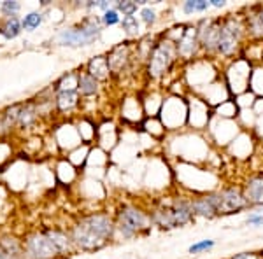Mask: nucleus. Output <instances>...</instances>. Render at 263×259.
<instances>
[{
    "mask_svg": "<svg viewBox=\"0 0 263 259\" xmlns=\"http://www.w3.org/2000/svg\"><path fill=\"white\" fill-rule=\"evenodd\" d=\"M181 9L184 14L192 16L195 12H205L207 9H211L209 0H188L181 6Z\"/></svg>",
    "mask_w": 263,
    "mask_h": 259,
    "instance_id": "obj_17",
    "label": "nucleus"
},
{
    "mask_svg": "<svg viewBox=\"0 0 263 259\" xmlns=\"http://www.w3.org/2000/svg\"><path fill=\"white\" fill-rule=\"evenodd\" d=\"M149 219L142 210H139L137 207L126 205L118 212V221H116V229L121 233V236L125 238H132L137 233H141L142 229L147 228Z\"/></svg>",
    "mask_w": 263,
    "mask_h": 259,
    "instance_id": "obj_3",
    "label": "nucleus"
},
{
    "mask_svg": "<svg viewBox=\"0 0 263 259\" xmlns=\"http://www.w3.org/2000/svg\"><path fill=\"white\" fill-rule=\"evenodd\" d=\"M114 9L118 12H123V16H134L139 9V4L137 2H118Z\"/></svg>",
    "mask_w": 263,
    "mask_h": 259,
    "instance_id": "obj_20",
    "label": "nucleus"
},
{
    "mask_svg": "<svg viewBox=\"0 0 263 259\" xmlns=\"http://www.w3.org/2000/svg\"><path fill=\"white\" fill-rule=\"evenodd\" d=\"M214 245H216L214 240H198V242H195L193 245H190L188 252L190 254H200V252H205V250L213 249Z\"/></svg>",
    "mask_w": 263,
    "mask_h": 259,
    "instance_id": "obj_19",
    "label": "nucleus"
},
{
    "mask_svg": "<svg viewBox=\"0 0 263 259\" xmlns=\"http://www.w3.org/2000/svg\"><path fill=\"white\" fill-rule=\"evenodd\" d=\"M116 224L105 214H93L79 221L72 229V244L83 250H95L107 244L112 236Z\"/></svg>",
    "mask_w": 263,
    "mask_h": 259,
    "instance_id": "obj_1",
    "label": "nucleus"
},
{
    "mask_svg": "<svg viewBox=\"0 0 263 259\" xmlns=\"http://www.w3.org/2000/svg\"><path fill=\"white\" fill-rule=\"evenodd\" d=\"M0 259H16L14 256H11V254H7L6 250L0 247Z\"/></svg>",
    "mask_w": 263,
    "mask_h": 259,
    "instance_id": "obj_27",
    "label": "nucleus"
},
{
    "mask_svg": "<svg viewBox=\"0 0 263 259\" xmlns=\"http://www.w3.org/2000/svg\"><path fill=\"white\" fill-rule=\"evenodd\" d=\"M172 214V221H174V226L181 228L190 224L195 219V212H193V205H192V200H186V198H177L168 205Z\"/></svg>",
    "mask_w": 263,
    "mask_h": 259,
    "instance_id": "obj_9",
    "label": "nucleus"
},
{
    "mask_svg": "<svg viewBox=\"0 0 263 259\" xmlns=\"http://www.w3.org/2000/svg\"><path fill=\"white\" fill-rule=\"evenodd\" d=\"M246 223L249 226H263V212L261 210H256V212H251L246 219Z\"/></svg>",
    "mask_w": 263,
    "mask_h": 259,
    "instance_id": "obj_23",
    "label": "nucleus"
},
{
    "mask_svg": "<svg viewBox=\"0 0 263 259\" xmlns=\"http://www.w3.org/2000/svg\"><path fill=\"white\" fill-rule=\"evenodd\" d=\"M121 27H123V30H125L126 35H137L139 33V19L135 18V16H125L121 21Z\"/></svg>",
    "mask_w": 263,
    "mask_h": 259,
    "instance_id": "obj_18",
    "label": "nucleus"
},
{
    "mask_svg": "<svg viewBox=\"0 0 263 259\" xmlns=\"http://www.w3.org/2000/svg\"><path fill=\"white\" fill-rule=\"evenodd\" d=\"M41 14L39 12H30L28 16H25L23 19V28H27V30H33V28H37L41 25Z\"/></svg>",
    "mask_w": 263,
    "mask_h": 259,
    "instance_id": "obj_21",
    "label": "nucleus"
},
{
    "mask_svg": "<svg viewBox=\"0 0 263 259\" xmlns=\"http://www.w3.org/2000/svg\"><path fill=\"white\" fill-rule=\"evenodd\" d=\"M100 23L97 18L86 19L81 27L78 28H67L62 30L58 35V42L63 46H88L99 37Z\"/></svg>",
    "mask_w": 263,
    "mask_h": 259,
    "instance_id": "obj_4",
    "label": "nucleus"
},
{
    "mask_svg": "<svg viewBox=\"0 0 263 259\" xmlns=\"http://www.w3.org/2000/svg\"><path fill=\"white\" fill-rule=\"evenodd\" d=\"M46 235L49 236V240L53 242L54 249L58 250V254H65L70 250V244H72V238L65 235L62 231H48Z\"/></svg>",
    "mask_w": 263,
    "mask_h": 259,
    "instance_id": "obj_13",
    "label": "nucleus"
},
{
    "mask_svg": "<svg viewBox=\"0 0 263 259\" xmlns=\"http://www.w3.org/2000/svg\"><path fill=\"white\" fill-rule=\"evenodd\" d=\"M18 9H20L18 2H4L2 4V11L4 12H11V16H12V12H16Z\"/></svg>",
    "mask_w": 263,
    "mask_h": 259,
    "instance_id": "obj_25",
    "label": "nucleus"
},
{
    "mask_svg": "<svg viewBox=\"0 0 263 259\" xmlns=\"http://www.w3.org/2000/svg\"><path fill=\"white\" fill-rule=\"evenodd\" d=\"M248 32H251L253 35L263 37V6H258L251 14L248 16V25H246Z\"/></svg>",
    "mask_w": 263,
    "mask_h": 259,
    "instance_id": "obj_11",
    "label": "nucleus"
},
{
    "mask_svg": "<svg viewBox=\"0 0 263 259\" xmlns=\"http://www.w3.org/2000/svg\"><path fill=\"white\" fill-rule=\"evenodd\" d=\"M211 7H216V9H223L224 6H227V2L224 0H209Z\"/></svg>",
    "mask_w": 263,
    "mask_h": 259,
    "instance_id": "obj_26",
    "label": "nucleus"
},
{
    "mask_svg": "<svg viewBox=\"0 0 263 259\" xmlns=\"http://www.w3.org/2000/svg\"><path fill=\"white\" fill-rule=\"evenodd\" d=\"M244 196L249 205L263 207V175H254L244 184Z\"/></svg>",
    "mask_w": 263,
    "mask_h": 259,
    "instance_id": "obj_10",
    "label": "nucleus"
},
{
    "mask_svg": "<svg viewBox=\"0 0 263 259\" xmlns=\"http://www.w3.org/2000/svg\"><path fill=\"white\" fill-rule=\"evenodd\" d=\"M218 193H219V214L221 215L239 214V212H242L249 207L242 189L224 188L221 191H218Z\"/></svg>",
    "mask_w": 263,
    "mask_h": 259,
    "instance_id": "obj_6",
    "label": "nucleus"
},
{
    "mask_svg": "<svg viewBox=\"0 0 263 259\" xmlns=\"http://www.w3.org/2000/svg\"><path fill=\"white\" fill-rule=\"evenodd\" d=\"M177 56V44L171 41L158 42L151 53L149 60V75L151 77H160L172 67L174 60Z\"/></svg>",
    "mask_w": 263,
    "mask_h": 259,
    "instance_id": "obj_5",
    "label": "nucleus"
},
{
    "mask_svg": "<svg viewBox=\"0 0 263 259\" xmlns=\"http://www.w3.org/2000/svg\"><path fill=\"white\" fill-rule=\"evenodd\" d=\"M193 205V212L195 217H205V219H213L218 217L219 214V193L214 191V193H205L203 196L193 198L192 200Z\"/></svg>",
    "mask_w": 263,
    "mask_h": 259,
    "instance_id": "obj_8",
    "label": "nucleus"
},
{
    "mask_svg": "<svg viewBox=\"0 0 263 259\" xmlns=\"http://www.w3.org/2000/svg\"><path fill=\"white\" fill-rule=\"evenodd\" d=\"M141 18L147 27H151V25L156 21V12L153 9H149V7H144V9L141 11Z\"/></svg>",
    "mask_w": 263,
    "mask_h": 259,
    "instance_id": "obj_24",
    "label": "nucleus"
},
{
    "mask_svg": "<svg viewBox=\"0 0 263 259\" xmlns=\"http://www.w3.org/2000/svg\"><path fill=\"white\" fill-rule=\"evenodd\" d=\"M57 104H58V109L60 110H70L72 107L78 105V93L74 90L72 91H60L57 96Z\"/></svg>",
    "mask_w": 263,
    "mask_h": 259,
    "instance_id": "obj_15",
    "label": "nucleus"
},
{
    "mask_svg": "<svg viewBox=\"0 0 263 259\" xmlns=\"http://www.w3.org/2000/svg\"><path fill=\"white\" fill-rule=\"evenodd\" d=\"M78 88L83 95L90 96L99 91V83H97V79L91 77L90 74H83V75H79V79H78Z\"/></svg>",
    "mask_w": 263,
    "mask_h": 259,
    "instance_id": "obj_14",
    "label": "nucleus"
},
{
    "mask_svg": "<svg viewBox=\"0 0 263 259\" xmlns=\"http://www.w3.org/2000/svg\"><path fill=\"white\" fill-rule=\"evenodd\" d=\"M88 72H90V75L95 79H105L109 75L107 58H104V56L93 58L90 62V65H88Z\"/></svg>",
    "mask_w": 263,
    "mask_h": 259,
    "instance_id": "obj_12",
    "label": "nucleus"
},
{
    "mask_svg": "<svg viewBox=\"0 0 263 259\" xmlns=\"http://www.w3.org/2000/svg\"><path fill=\"white\" fill-rule=\"evenodd\" d=\"M21 27H23V25L20 23L18 18H14V16H12V18H9L6 23L2 25V27H0V33H2L6 39H14V37L20 35Z\"/></svg>",
    "mask_w": 263,
    "mask_h": 259,
    "instance_id": "obj_16",
    "label": "nucleus"
},
{
    "mask_svg": "<svg viewBox=\"0 0 263 259\" xmlns=\"http://www.w3.org/2000/svg\"><path fill=\"white\" fill-rule=\"evenodd\" d=\"M102 21H104V25H107V27H112V25L120 23V12L116 9H109L104 12V16H102Z\"/></svg>",
    "mask_w": 263,
    "mask_h": 259,
    "instance_id": "obj_22",
    "label": "nucleus"
},
{
    "mask_svg": "<svg viewBox=\"0 0 263 259\" xmlns=\"http://www.w3.org/2000/svg\"><path fill=\"white\" fill-rule=\"evenodd\" d=\"M25 250H27V256L30 259H51L58 254V250L54 249L53 242L49 240L48 235L30 236L27 245H25Z\"/></svg>",
    "mask_w": 263,
    "mask_h": 259,
    "instance_id": "obj_7",
    "label": "nucleus"
},
{
    "mask_svg": "<svg viewBox=\"0 0 263 259\" xmlns=\"http://www.w3.org/2000/svg\"><path fill=\"white\" fill-rule=\"evenodd\" d=\"M246 30V25L242 19L235 18V16H228L221 19V27H219V39L216 46V54L221 56H232L235 49L239 48L240 41H242Z\"/></svg>",
    "mask_w": 263,
    "mask_h": 259,
    "instance_id": "obj_2",
    "label": "nucleus"
}]
</instances>
